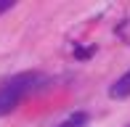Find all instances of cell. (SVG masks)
Here are the masks:
<instances>
[{
	"instance_id": "3957f363",
	"label": "cell",
	"mask_w": 130,
	"mask_h": 127,
	"mask_svg": "<svg viewBox=\"0 0 130 127\" xmlns=\"http://www.w3.org/2000/svg\"><path fill=\"white\" fill-rule=\"evenodd\" d=\"M85 124H88V114H85V111H74L72 117L64 119L58 127H85Z\"/></svg>"
},
{
	"instance_id": "277c9868",
	"label": "cell",
	"mask_w": 130,
	"mask_h": 127,
	"mask_svg": "<svg viewBox=\"0 0 130 127\" xmlns=\"http://www.w3.org/2000/svg\"><path fill=\"white\" fill-rule=\"evenodd\" d=\"M13 8V0H0V13H3V11H11Z\"/></svg>"
},
{
	"instance_id": "5b68a950",
	"label": "cell",
	"mask_w": 130,
	"mask_h": 127,
	"mask_svg": "<svg viewBox=\"0 0 130 127\" xmlns=\"http://www.w3.org/2000/svg\"><path fill=\"white\" fill-rule=\"evenodd\" d=\"M127 127H130V124H127Z\"/></svg>"
},
{
	"instance_id": "6da1fadb",
	"label": "cell",
	"mask_w": 130,
	"mask_h": 127,
	"mask_svg": "<svg viewBox=\"0 0 130 127\" xmlns=\"http://www.w3.org/2000/svg\"><path fill=\"white\" fill-rule=\"evenodd\" d=\"M37 79L40 77L35 72H24V74H16V77H11L8 82L0 85V117H5V114L13 111V109L21 103V98L35 88Z\"/></svg>"
},
{
	"instance_id": "7a4b0ae2",
	"label": "cell",
	"mask_w": 130,
	"mask_h": 127,
	"mask_svg": "<svg viewBox=\"0 0 130 127\" xmlns=\"http://www.w3.org/2000/svg\"><path fill=\"white\" fill-rule=\"evenodd\" d=\"M109 95H111V98H127V95H130V69L109 88Z\"/></svg>"
}]
</instances>
